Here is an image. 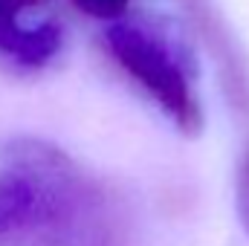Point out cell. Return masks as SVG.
Returning a JSON list of instances; mask_svg holds the SVG:
<instances>
[{"label": "cell", "mask_w": 249, "mask_h": 246, "mask_svg": "<svg viewBox=\"0 0 249 246\" xmlns=\"http://www.w3.org/2000/svg\"><path fill=\"white\" fill-rule=\"evenodd\" d=\"M78 174L70 157L44 139H12L0 165V241L64 223Z\"/></svg>", "instance_id": "obj_1"}, {"label": "cell", "mask_w": 249, "mask_h": 246, "mask_svg": "<svg viewBox=\"0 0 249 246\" xmlns=\"http://www.w3.org/2000/svg\"><path fill=\"white\" fill-rule=\"evenodd\" d=\"M235 194H238V217H241V226L247 229V235H249V139L244 142V154H241V162H238V185H235Z\"/></svg>", "instance_id": "obj_5"}, {"label": "cell", "mask_w": 249, "mask_h": 246, "mask_svg": "<svg viewBox=\"0 0 249 246\" xmlns=\"http://www.w3.org/2000/svg\"><path fill=\"white\" fill-rule=\"evenodd\" d=\"M50 0H0V55L23 67L50 64L64 44L61 23L55 18H41L29 23L26 18L47 9Z\"/></svg>", "instance_id": "obj_3"}, {"label": "cell", "mask_w": 249, "mask_h": 246, "mask_svg": "<svg viewBox=\"0 0 249 246\" xmlns=\"http://www.w3.org/2000/svg\"><path fill=\"white\" fill-rule=\"evenodd\" d=\"M105 47L133 84L188 136L203 130V107L191 90V72L183 53L165 32L119 20L105 32Z\"/></svg>", "instance_id": "obj_2"}, {"label": "cell", "mask_w": 249, "mask_h": 246, "mask_svg": "<svg viewBox=\"0 0 249 246\" xmlns=\"http://www.w3.org/2000/svg\"><path fill=\"white\" fill-rule=\"evenodd\" d=\"M72 6L78 12H84L87 18L119 23L124 18V12L130 9V0H72Z\"/></svg>", "instance_id": "obj_4"}]
</instances>
